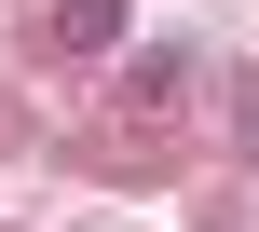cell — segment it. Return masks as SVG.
<instances>
[{"label":"cell","mask_w":259,"mask_h":232,"mask_svg":"<svg viewBox=\"0 0 259 232\" xmlns=\"http://www.w3.org/2000/svg\"><path fill=\"white\" fill-rule=\"evenodd\" d=\"M246 150H259V96H246Z\"/></svg>","instance_id":"3957f363"},{"label":"cell","mask_w":259,"mask_h":232,"mask_svg":"<svg viewBox=\"0 0 259 232\" xmlns=\"http://www.w3.org/2000/svg\"><path fill=\"white\" fill-rule=\"evenodd\" d=\"M123 96H137V109H178V96H191V55H137V82H123Z\"/></svg>","instance_id":"7a4b0ae2"},{"label":"cell","mask_w":259,"mask_h":232,"mask_svg":"<svg viewBox=\"0 0 259 232\" xmlns=\"http://www.w3.org/2000/svg\"><path fill=\"white\" fill-rule=\"evenodd\" d=\"M27 27H41V55H68V68H82V55H109L137 14H123V0H41Z\"/></svg>","instance_id":"6da1fadb"}]
</instances>
